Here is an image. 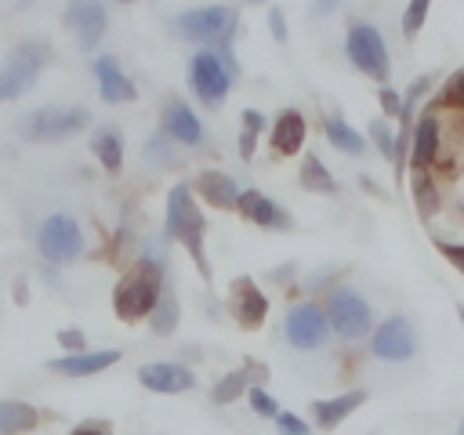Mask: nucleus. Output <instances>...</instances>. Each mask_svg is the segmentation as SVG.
Returning <instances> with one entry per match:
<instances>
[{
  "label": "nucleus",
  "instance_id": "f257e3e1",
  "mask_svg": "<svg viewBox=\"0 0 464 435\" xmlns=\"http://www.w3.org/2000/svg\"><path fill=\"white\" fill-rule=\"evenodd\" d=\"M160 294H163V257L160 254H141L138 265L116 283V290H112V312L123 323L149 319V312L156 308Z\"/></svg>",
  "mask_w": 464,
  "mask_h": 435
},
{
  "label": "nucleus",
  "instance_id": "f03ea898",
  "mask_svg": "<svg viewBox=\"0 0 464 435\" xmlns=\"http://www.w3.org/2000/svg\"><path fill=\"white\" fill-rule=\"evenodd\" d=\"M163 232L167 239L181 243L192 257V265L199 268V276L210 283V261L203 250V236H207V221L192 199V188L185 181H174V188L167 192V218H163Z\"/></svg>",
  "mask_w": 464,
  "mask_h": 435
},
{
  "label": "nucleus",
  "instance_id": "7ed1b4c3",
  "mask_svg": "<svg viewBox=\"0 0 464 435\" xmlns=\"http://www.w3.org/2000/svg\"><path fill=\"white\" fill-rule=\"evenodd\" d=\"M232 25H236V11L232 7H221V4H207V7H192V11H181L174 18V29L181 40L188 44H203V47H218L221 62H232L228 54V44H232Z\"/></svg>",
  "mask_w": 464,
  "mask_h": 435
},
{
  "label": "nucleus",
  "instance_id": "20e7f679",
  "mask_svg": "<svg viewBox=\"0 0 464 435\" xmlns=\"http://www.w3.org/2000/svg\"><path fill=\"white\" fill-rule=\"evenodd\" d=\"M47 58H51V47L44 40H22V44H14L11 54H7V62L0 65V102L22 98L36 83V76L44 72Z\"/></svg>",
  "mask_w": 464,
  "mask_h": 435
},
{
  "label": "nucleus",
  "instance_id": "39448f33",
  "mask_svg": "<svg viewBox=\"0 0 464 435\" xmlns=\"http://www.w3.org/2000/svg\"><path fill=\"white\" fill-rule=\"evenodd\" d=\"M344 54H348V62H352L362 76H370V80H377L381 87H388L392 62H388V47H384V36L377 33V25H370V22H352L348 33H344Z\"/></svg>",
  "mask_w": 464,
  "mask_h": 435
},
{
  "label": "nucleus",
  "instance_id": "423d86ee",
  "mask_svg": "<svg viewBox=\"0 0 464 435\" xmlns=\"http://www.w3.org/2000/svg\"><path fill=\"white\" fill-rule=\"evenodd\" d=\"M326 319H330V330L341 334L344 341H362L373 334V312H370V301L352 290V286H334L330 297H326Z\"/></svg>",
  "mask_w": 464,
  "mask_h": 435
},
{
  "label": "nucleus",
  "instance_id": "0eeeda50",
  "mask_svg": "<svg viewBox=\"0 0 464 435\" xmlns=\"http://www.w3.org/2000/svg\"><path fill=\"white\" fill-rule=\"evenodd\" d=\"M91 120L87 109L80 105H44L36 112H29L25 120H18V134L29 138V141H58V138H69L76 130H83Z\"/></svg>",
  "mask_w": 464,
  "mask_h": 435
},
{
  "label": "nucleus",
  "instance_id": "6e6552de",
  "mask_svg": "<svg viewBox=\"0 0 464 435\" xmlns=\"http://www.w3.org/2000/svg\"><path fill=\"white\" fill-rule=\"evenodd\" d=\"M36 246L44 254V261L51 265H65V261H76L83 254V232L76 225V218L69 214H51L44 218L40 232H36Z\"/></svg>",
  "mask_w": 464,
  "mask_h": 435
},
{
  "label": "nucleus",
  "instance_id": "1a4fd4ad",
  "mask_svg": "<svg viewBox=\"0 0 464 435\" xmlns=\"http://www.w3.org/2000/svg\"><path fill=\"white\" fill-rule=\"evenodd\" d=\"M439 156H442V116L435 105H428L420 112V120H413V127H410V160L406 163L413 167V174H424V170H435Z\"/></svg>",
  "mask_w": 464,
  "mask_h": 435
},
{
  "label": "nucleus",
  "instance_id": "9d476101",
  "mask_svg": "<svg viewBox=\"0 0 464 435\" xmlns=\"http://www.w3.org/2000/svg\"><path fill=\"white\" fill-rule=\"evenodd\" d=\"M286 341L301 352H315L326 344L330 337V319H326V308L315 304V301H301L286 312Z\"/></svg>",
  "mask_w": 464,
  "mask_h": 435
},
{
  "label": "nucleus",
  "instance_id": "9b49d317",
  "mask_svg": "<svg viewBox=\"0 0 464 435\" xmlns=\"http://www.w3.org/2000/svg\"><path fill=\"white\" fill-rule=\"evenodd\" d=\"M370 352L384 362H410L417 355V334L406 315H388L370 334Z\"/></svg>",
  "mask_w": 464,
  "mask_h": 435
},
{
  "label": "nucleus",
  "instance_id": "f8f14e48",
  "mask_svg": "<svg viewBox=\"0 0 464 435\" xmlns=\"http://www.w3.org/2000/svg\"><path fill=\"white\" fill-rule=\"evenodd\" d=\"M188 83H192V91H196V98L203 102V105H218L225 94H228V83H232V76H228V69H225V62L218 58V51H196L192 54V62H188Z\"/></svg>",
  "mask_w": 464,
  "mask_h": 435
},
{
  "label": "nucleus",
  "instance_id": "ddd939ff",
  "mask_svg": "<svg viewBox=\"0 0 464 435\" xmlns=\"http://www.w3.org/2000/svg\"><path fill=\"white\" fill-rule=\"evenodd\" d=\"M105 4L102 0H69L65 7V29L76 36L80 51H91L105 36Z\"/></svg>",
  "mask_w": 464,
  "mask_h": 435
},
{
  "label": "nucleus",
  "instance_id": "4468645a",
  "mask_svg": "<svg viewBox=\"0 0 464 435\" xmlns=\"http://www.w3.org/2000/svg\"><path fill=\"white\" fill-rule=\"evenodd\" d=\"M228 290H232L228 294V304H232V315L239 319V326L243 330H257L265 323V315H268V297L257 290V283L250 276L232 279Z\"/></svg>",
  "mask_w": 464,
  "mask_h": 435
},
{
  "label": "nucleus",
  "instance_id": "2eb2a0df",
  "mask_svg": "<svg viewBox=\"0 0 464 435\" xmlns=\"http://www.w3.org/2000/svg\"><path fill=\"white\" fill-rule=\"evenodd\" d=\"M138 381L160 395H181V392L196 388V373L181 362H149L138 370Z\"/></svg>",
  "mask_w": 464,
  "mask_h": 435
},
{
  "label": "nucleus",
  "instance_id": "dca6fc26",
  "mask_svg": "<svg viewBox=\"0 0 464 435\" xmlns=\"http://www.w3.org/2000/svg\"><path fill=\"white\" fill-rule=\"evenodd\" d=\"M94 72H98V83H102V98H105L109 105H127V102L138 98V87H134L130 76L116 65L112 54H102V58L94 62Z\"/></svg>",
  "mask_w": 464,
  "mask_h": 435
},
{
  "label": "nucleus",
  "instance_id": "f3484780",
  "mask_svg": "<svg viewBox=\"0 0 464 435\" xmlns=\"http://www.w3.org/2000/svg\"><path fill=\"white\" fill-rule=\"evenodd\" d=\"M362 402H366V392H362V388H352V392L334 395V399H315V402H312L315 428H319V431H334V428H337L348 413H355Z\"/></svg>",
  "mask_w": 464,
  "mask_h": 435
},
{
  "label": "nucleus",
  "instance_id": "a211bd4d",
  "mask_svg": "<svg viewBox=\"0 0 464 435\" xmlns=\"http://www.w3.org/2000/svg\"><path fill=\"white\" fill-rule=\"evenodd\" d=\"M236 210L246 218V221H254V225H261V228H290V214H283L265 192H257V188H246V192H239V203H236Z\"/></svg>",
  "mask_w": 464,
  "mask_h": 435
},
{
  "label": "nucleus",
  "instance_id": "6ab92c4d",
  "mask_svg": "<svg viewBox=\"0 0 464 435\" xmlns=\"http://www.w3.org/2000/svg\"><path fill=\"white\" fill-rule=\"evenodd\" d=\"M112 362H120V352H116V348H109V352L62 355V359H51V362H47V370H51V373H62V377H91V373L109 370Z\"/></svg>",
  "mask_w": 464,
  "mask_h": 435
},
{
  "label": "nucleus",
  "instance_id": "aec40b11",
  "mask_svg": "<svg viewBox=\"0 0 464 435\" xmlns=\"http://www.w3.org/2000/svg\"><path fill=\"white\" fill-rule=\"evenodd\" d=\"M163 134L170 138V141H178V145H196L199 138H203V127H199V120H196V112L185 105V102H167L163 105Z\"/></svg>",
  "mask_w": 464,
  "mask_h": 435
},
{
  "label": "nucleus",
  "instance_id": "412c9836",
  "mask_svg": "<svg viewBox=\"0 0 464 435\" xmlns=\"http://www.w3.org/2000/svg\"><path fill=\"white\" fill-rule=\"evenodd\" d=\"M304 134H308L304 116H301L297 109H283V112L276 116V123H272V152H276V156H294V152H301Z\"/></svg>",
  "mask_w": 464,
  "mask_h": 435
},
{
  "label": "nucleus",
  "instance_id": "4be33fe9",
  "mask_svg": "<svg viewBox=\"0 0 464 435\" xmlns=\"http://www.w3.org/2000/svg\"><path fill=\"white\" fill-rule=\"evenodd\" d=\"M196 192L203 196V203H210L218 210H236V203H239V185L221 170H203L196 178Z\"/></svg>",
  "mask_w": 464,
  "mask_h": 435
},
{
  "label": "nucleus",
  "instance_id": "5701e85b",
  "mask_svg": "<svg viewBox=\"0 0 464 435\" xmlns=\"http://www.w3.org/2000/svg\"><path fill=\"white\" fill-rule=\"evenodd\" d=\"M410 192H413V207H417L420 221L428 225V221L439 214V207H442V188H439L435 174H431V170H424V174H413V181H410Z\"/></svg>",
  "mask_w": 464,
  "mask_h": 435
},
{
  "label": "nucleus",
  "instance_id": "b1692460",
  "mask_svg": "<svg viewBox=\"0 0 464 435\" xmlns=\"http://www.w3.org/2000/svg\"><path fill=\"white\" fill-rule=\"evenodd\" d=\"M323 130H326V141H330L334 149H341L344 156H362V152H366V138H362L348 120L326 116V120H323Z\"/></svg>",
  "mask_w": 464,
  "mask_h": 435
},
{
  "label": "nucleus",
  "instance_id": "393cba45",
  "mask_svg": "<svg viewBox=\"0 0 464 435\" xmlns=\"http://www.w3.org/2000/svg\"><path fill=\"white\" fill-rule=\"evenodd\" d=\"M91 152L102 160V167L109 174H120L123 167V134L116 127H102L94 138H91Z\"/></svg>",
  "mask_w": 464,
  "mask_h": 435
},
{
  "label": "nucleus",
  "instance_id": "a878e982",
  "mask_svg": "<svg viewBox=\"0 0 464 435\" xmlns=\"http://www.w3.org/2000/svg\"><path fill=\"white\" fill-rule=\"evenodd\" d=\"M36 424H40V413L29 402H18V399L0 402V435H18V431H29Z\"/></svg>",
  "mask_w": 464,
  "mask_h": 435
},
{
  "label": "nucleus",
  "instance_id": "bb28decb",
  "mask_svg": "<svg viewBox=\"0 0 464 435\" xmlns=\"http://www.w3.org/2000/svg\"><path fill=\"white\" fill-rule=\"evenodd\" d=\"M301 188H308V192H323V196H334V192H337L334 174L326 170V163H323L315 152H308V156L301 160Z\"/></svg>",
  "mask_w": 464,
  "mask_h": 435
},
{
  "label": "nucleus",
  "instance_id": "cd10ccee",
  "mask_svg": "<svg viewBox=\"0 0 464 435\" xmlns=\"http://www.w3.org/2000/svg\"><path fill=\"white\" fill-rule=\"evenodd\" d=\"M149 326H152L156 337H167V334H174V326H178V297H174V290H170L167 283H163V294H160L156 308L149 312Z\"/></svg>",
  "mask_w": 464,
  "mask_h": 435
},
{
  "label": "nucleus",
  "instance_id": "c85d7f7f",
  "mask_svg": "<svg viewBox=\"0 0 464 435\" xmlns=\"http://www.w3.org/2000/svg\"><path fill=\"white\" fill-rule=\"evenodd\" d=\"M246 373H250L246 366H243V370H232V373H225V377H221V381L210 388V399H214L218 406H228V402H236V399L246 392V381H250Z\"/></svg>",
  "mask_w": 464,
  "mask_h": 435
},
{
  "label": "nucleus",
  "instance_id": "c756f323",
  "mask_svg": "<svg viewBox=\"0 0 464 435\" xmlns=\"http://www.w3.org/2000/svg\"><path fill=\"white\" fill-rule=\"evenodd\" d=\"M261 130H265V116H261L257 109H246V112H243V130H239V156H243V160H254Z\"/></svg>",
  "mask_w": 464,
  "mask_h": 435
},
{
  "label": "nucleus",
  "instance_id": "7c9ffc66",
  "mask_svg": "<svg viewBox=\"0 0 464 435\" xmlns=\"http://www.w3.org/2000/svg\"><path fill=\"white\" fill-rule=\"evenodd\" d=\"M435 109H453V112H464V69H457L450 80H446V87L439 91V98L431 102Z\"/></svg>",
  "mask_w": 464,
  "mask_h": 435
},
{
  "label": "nucleus",
  "instance_id": "2f4dec72",
  "mask_svg": "<svg viewBox=\"0 0 464 435\" xmlns=\"http://www.w3.org/2000/svg\"><path fill=\"white\" fill-rule=\"evenodd\" d=\"M428 11H431V0H410L406 4V11H402V36L406 40H417V33L428 22Z\"/></svg>",
  "mask_w": 464,
  "mask_h": 435
},
{
  "label": "nucleus",
  "instance_id": "473e14b6",
  "mask_svg": "<svg viewBox=\"0 0 464 435\" xmlns=\"http://www.w3.org/2000/svg\"><path fill=\"white\" fill-rule=\"evenodd\" d=\"M370 141L377 145V152H381L388 163L395 160V134H392L388 120H373V123H370Z\"/></svg>",
  "mask_w": 464,
  "mask_h": 435
},
{
  "label": "nucleus",
  "instance_id": "72a5a7b5",
  "mask_svg": "<svg viewBox=\"0 0 464 435\" xmlns=\"http://www.w3.org/2000/svg\"><path fill=\"white\" fill-rule=\"evenodd\" d=\"M246 395H250V410H254L257 417H272V420L279 417V402H276L268 392H261V388H250Z\"/></svg>",
  "mask_w": 464,
  "mask_h": 435
},
{
  "label": "nucleus",
  "instance_id": "f704fd0d",
  "mask_svg": "<svg viewBox=\"0 0 464 435\" xmlns=\"http://www.w3.org/2000/svg\"><path fill=\"white\" fill-rule=\"evenodd\" d=\"M167 141H170V138L160 130V134H156V138L145 145V156H149V160H156V163H167V167H174V152H170V145H167Z\"/></svg>",
  "mask_w": 464,
  "mask_h": 435
},
{
  "label": "nucleus",
  "instance_id": "c9c22d12",
  "mask_svg": "<svg viewBox=\"0 0 464 435\" xmlns=\"http://www.w3.org/2000/svg\"><path fill=\"white\" fill-rule=\"evenodd\" d=\"M377 102H381V112H384V116H402V94H399V91L377 87Z\"/></svg>",
  "mask_w": 464,
  "mask_h": 435
},
{
  "label": "nucleus",
  "instance_id": "e433bc0d",
  "mask_svg": "<svg viewBox=\"0 0 464 435\" xmlns=\"http://www.w3.org/2000/svg\"><path fill=\"white\" fill-rule=\"evenodd\" d=\"M58 344H62L69 355H80V352H87V337H83L80 330H58Z\"/></svg>",
  "mask_w": 464,
  "mask_h": 435
},
{
  "label": "nucleus",
  "instance_id": "4c0bfd02",
  "mask_svg": "<svg viewBox=\"0 0 464 435\" xmlns=\"http://www.w3.org/2000/svg\"><path fill=\"white\" fill-rule=\"evenodd\" d=\"M276 424H279V435H308V424L297 413H279Z\"/></svg>",
  "mask_w": 464,
  "mask_h": 435
},
{
  "label": "nucleus",
  "instance_id": "58836bf2",
  "mask_svg": "<svg viewBox=\"0 0 464 435\" xmlns=\"http://www.w3.org/2000/svg\"><path fill=\"white\" fill-rule=\"evenodd\" d=\"M268 29H272V36H276L279 44L286 40V18H283V11H279V7H272V11H268Z\"/></svg>",
  "mask_w": 464,
  "mask_h": 435
},
{
  "label": "nucleus",
  "instance_id": "ea45409f",
  "mask_svg": "<svg viewBox=\"0 0 464 435\" xmlns=\"http://www.w3.org/2000/svg\"><path fill=\"white\" fill-rule=\"evenodd\" d=\"M69 435H109V424H105V420H83V424H76Z\"/></svg>",
  "mask_w": 464,
  "mask_h": 435
},
{
  "label": "nucleus",
  "instance_id": "a19ab883",
  "mask_svg": "<svg viewBox=\"0 0 464 435\" xmlns=\"http://www.w3.org/2000/svg\"><path fill=\"white\" fill-rule=\"evenodd\" d=\"M330 11H337V0H315V4H312V14H319V18L330 14Z\"/></svg>",
  "mask_w": 464,
  "mask_h": 435
},
{
  "label": "nucleus",
  "instance_id": "79ce46f5",
  "mask_svg": "<svg viewBox=\"0 0 464 435\" xmlns=\"http://www.w3.org/2000/svg\"><path fill=\"white\" fill-rule=\"evenodd\" d=\"M457 319H460V326H464V304H457Z\"/></svg>",
  "mask_w": 464,
  "mask_h": 435
},
{
  "label": "nucleus",
  "instance_id": "37998d69",
  "mask_svg": "<svg viewBox=\"0 0 464 435\" xmlns=\"http://www.w3.org/2000/svg\"><path fill=\"white\" fill-rule=\"evenodd\" d=\"M460 435H464V420H460Z\"/></svg>",
  "mask_w": 464,
  "mask_h": 435
},
{
  "label": "nucleus",
  "instance_id": "c03bdc74",
  "mask_svg": "<svg viewBox=\"0 0 464 435\" xmlns=\"http://www.w3.org/2000/svg\"><path fill=\"white\" fill-rule=\"evenodd\" d=\"M250 4H261V0H250Z\"/></svg>",
  "mask_w": 464,
  "mask_h": 435
},
{
  "label": "nucleus",
  "instance_id": "a18cd8bd",
  "mask_svg": "<svg viewBox=\"0 0 464 435\" xmlns=\"http://www.w3.org/2000/svg\"><path fill=\"white\" fill-rule=\"evenodd\" d=\"M123 4H127V0H123Z\"/></svg>",
  "mask_w": 464,
  "mask_h": 435
}]
</instances>
